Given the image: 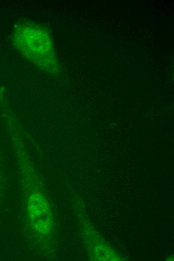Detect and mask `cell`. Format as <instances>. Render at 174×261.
<instances>
[{
  "mask_svg": "<svg viewBox=\"0 0 174 261\" xmlns=\"http://www.w3.org/2000/svg\"><path fill=\"white\" fill-rule=\"evenodd\" d=\"M28 211L32 225L36 231L44 234L50 231L52 226L51 210L42 194L34 193L30 197Z\"/></svg>",
  "mask_w": 174,
  "mask_h": 261,
  "instance_id": "obj_2",
  "label": "cell"
},
{
  "mask_svg": "<svg viewBox=\"0 0 174 261\" xmlns=\"http://www.w3.org/2000/svg\"><path fill=\"white\" fill-rule=\"evenodd\" d=\"M12 35L14 45L25 58L44 71H58L52 41L45 29L31 22L20 23L15 26Z\"/></svg>",
  "mask_w": 174,
  "mask_h": 261,
  "instance_id": "obj_1",
  "label": "cell"
}]
</instances>
